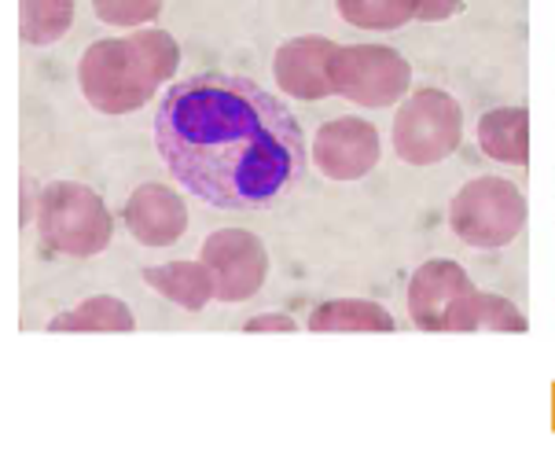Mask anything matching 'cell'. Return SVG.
I'll return each instance as SVG.
<instances>
[{"mask_svg": "<svg viewBox=\"0 0 555 467\" xmlns=\"http://www.w3.org/2000/svg\"><path fill=\"white\" fill-rule=\"evenodd\" d=\"M327 86L332 96L357 107H390L412 92V67L387 44H338L327 63Z\"/></svg>", "mask_w": 555, "mask_h": 467, "instance_id": "obj_6", "label": "cell"}, {"mask_svg": "<svg viewBox=\"0 0 555 467\" xmlns=\"http://www.w3.org/2000/svg\"><path fill=\"white\" fill-rule=\"evenodd\" d=\"M298 324L287 313H258L247 321V332H295Z\"/></svg>", "mask_w": 555, "mask_h": 467, "instance_id": "obj_21", "label": "cell"}, {"mask_svg": "<svg viewBox=\"0 0 555 467\" xmlns=\"http://www.w3.org/2000/svg\"><path fill=\"white\" fill-rule=\"evenodd\" d=\"M464 140V107L446 89H412L393 115V152L409 166H438Z\"/></svg>", "mask_w": 555, "mask_h": 467, "instance_id": "obj_4", "label": "cell"}, {"mask_svg": "<svg viewBox=\"0 0 555 467\" xmlns=\"http://www.w3.org/2000/svg\"><path fill=\"white\" fill-rule=\"evenodd\" d=\"M155 147L214 210H266L306 177L309 147L280 96L240 74H192L163 92Z\"/></svg>", "mask_w": 555, "mask_h": 467, "instance_id": "obj_1", "label": "cell"}, {"mask_svg": "<svg viewBox=\"0 0 555 467\" xmlns=\"http://www.w3.org/2000/svg\"><path fill=\"white\" fill-rule=\"evenodd\" d=\"M478 147L493 163L526 166L530 163V111L526 107H493L478 118Z\"/></svg>", "mask_w": 555, "mask_h": 467, "instance_id": "obj_12", "label": "cell"}, {"mask_svg": "<svg viewBox=\"0 0 555 467\" xmlns=\"http://www.w3.org/2000/svg\"><path fill=\"white\" fill-rule=\"evenodd\" d=\"M144 284L166 298V302L181 306L188 313H199L214 295V273L206 261H166V265L144 269Z\"/></svg>", "mask_w": 555, "mask_h": 467, "instance_id": "obj_13", "label": "cell"}, {"mask_svg": "<svg viewBox=\"0 0 555 467\" xmlns=\"http://www.w3.org/2000/svg\"><path fill=\"white\" fill-rule=\"evenodd\" d=\"M449 225L467 247L501 250L526 225V195L507 177H475L453 195Z\"/></svg>", "mask_w": 555, "mask_h": 467, "instance_id": "obj_5", "label": "cell"}, {"mask_svg": "<svg viewBox=\"0 0 555 467\" xmlns=\"http://www.w3.org/2000/svg\"><path fill=\"white\" fill-rule=\"evenodd\" d=\"M338 44L320 34L291 37L272 55V78L276 86L295 100H324L332 96L327 86V63H332Z\"/></svg>", "mask_w": 555, "mask_h": 467, "instance_id": "obj_11", "label": "cell"}, {"mask_svg": "<svg viewBox=\"0 0 555 467\" xmlns=\"http://www.w3.org/2000/svg\"><path fill=\"white\" fill-rule=\"evenodd\" d=\"M398 321H393L390 310H383L379 302H369V298H335V302H324L309 313V332H393Z\"/></svg>", "mask_w": 555, "mask_h": 467, "instance_id": "obj_15", "label": "cell"}, {"mask_svg": "<svg viewBox=\"0 0 555 467\" xmlns=\"http://www.w3.org/2000/svg\"><path fill=\"white\" fill-rule=\"evenodd\" d=\"M338 15L357 30H401L412 18H420V0H335Z\"/></svg>", "mask_w": 555, "mask_h": 467, "instance_id": "obj_18", "label": "cell"}, {"mask_svg": "<svg viewBox=\"0 0 555 467\" xmlns=\"http://www.w3.org/2000/svg\"><path fill=\"white\" fill-rule=\"evenodd\" d=\"M464 0H420V23H441V18H453Z\"/></svg>", "mask_w": 555, "mask_h": 467, "instance_id": "obj_20", "label": "cell"}, {"mask_svg": "<svg viewBox=\"0 0 555 467\" xmlns=\"http://www.w3.org/2000/svg\"><path fill=\"white\" fill-rule=\"evenodd\" d=\"M206 269L214 273L218 302H247L269 280V250L247 229H218L203 239Z\"/></svg>", "mask_w": 555, "mask_h": 467, "instance_id": "obj_7", "label": "cell"}, {"mask_svg": "<svg viewBox=\"0 0 555 467\" xmlns=\"http://www.w3.org/2000/svg\"><path fill=\"white\" fill-rule=\"evenodd\" d=\"M74 26V0H18V34L26 44H55Z\"/></svg>", "mask_w": 555, "mask_h": 467, "instance_id": "obj_17", "label": "cell"}, {"mask_svg": "<svg viewBox=\"0 0 555 467\" xmlns=\"http://www.w3.org/2000/svg\"><path fill=\"white\" fill-rule=\"evenodd\" d=\"M121 221L133 232L140 247H173L188 232V207L184 195L173 192L169 184H140L126 199Z\"/></svg>", "mask_w": 555, "mask_h": 467, "instance_id": "obj_10", "label": "cell"}, {"mask_svg": "<svg viewBox=\"0 0 555 467\" xmlns=\"http://www.w3.org/2000/svg\"><path fill=\"white\" fill-rule=\"evenodd\" d=\"M475 291L472 276L453 258H430L409 280V316L423 332H446L453 306Z\"/></svg>", "mask_w": 555, "mask_h": 467, "instance_id": "obj_9", "label": "cell"}, {"mask_svg": "<svg viewBox=\"0 0 555 467\" xmlns=\"http://www.w3.org/2000/svg\"><path fill=\"white\" fill-rule=\"evenodd\" d=\"M313 163L332 181H361L379 163V133L364 118H332L313 137Z\"/></svg>", "mask_w": 555, "mask_h": 467, "instance_id": "obj_8", "label": "cell"}, {"mask_svg": "<svg viewBox=\"0 0 555 467\" xmlns=\"http://www.w3.org/2000/svg\"><path fill=\"white\" fill-rule=\"evenodd\" d=\"M166 0H92V12H96L100 23L107 26H121V30H137V26H147L163 15Z\"/></svg>", "mask_w": 555, "mask_h": 467, "instance_id": "obj_19", "label": "cell"}, {"mask_svg": "<svg viewBox=\"0 0 555 467\" xmlns=\"http://www.w3.org/2000/svg\"><path fill=\"white\" fill-rule=\"evenodd\" d=\"M181 67V44L166 30H133L92 41L78 60V86L100 115H133Z\"/></svg>", "mask_w": 555, "mask_h": 467, "instance_id": "obj_2", "label": "cell"}, {"mask_svg": "<svg viewBox=\"0 0 555 467\" xmlns=\"http://www.w3.org/2000/svg\"><path fill=\"white\" fill-rule=\"evenodd\" d=\"M137 316L115 295H92L74 310L52 316L49 332H133Z\"/></svg>", "mask_w": 555, "mask_h": 467, "instance_id": "obj_16", "label": "cell"}, {"mask_svg": "<svg viewBox=\"0 0 555 467\" xmlns=\"http://www.w3.org/2000/svg\"><path fill=\"white\" fill-rule=\"evenodd\" d=\"M530 321L515 302L493 295V291H467L453 306L446 321V332H526Z\"/></svg>", "mask_w": 555, "mask_h": 467, "instance_id": "obj_14", "label": "cell"}, {"mask_svg": "<svg viewBox=\"0 0 555 467\" xmlns=\"http://www.w3.org/2000/svg\"><path fill=\"white\" fill-rule=\"evenodd\" d=\"M37 236L55 255L92 258L107 250L115 236V218L96 189L78 181H52L37 199Z\"/></svg>", "mask_w": 555, "mask_h": 467, "instance_id": "obj_3", "label": "cell"}]
</instances>
